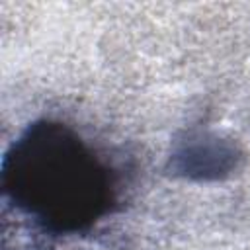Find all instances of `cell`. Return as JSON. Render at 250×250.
<instances>
[{
  "instance_id": "cell-1",
  "label": "cell",
  "mask_w": 250,
  "mask_h": 250,
  "mask_svg": "<svg viewBox=\"0 0 250 250\" xmlns=\"http://www.w3.org/2000/svg\"><path fill=\"white\" fill-rule=\"evenodd\" d=\"M6 197L43 230L76 234L115 209L113 168L59 121L31 123L2 160Z\"/></svg>"
}]
</instances>
